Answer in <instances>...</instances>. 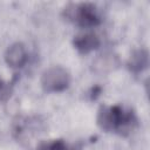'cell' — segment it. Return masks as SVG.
Instances as JSON below:
<instances>
[{
    "instance_id": "8992f818",
    "label": "cell",
    "mask_w": 150,
    "mask_h": 150,
    "mask_svg": "<svg viewBox=\"0 0 150 150\" xmlns=\"http://www.w3.org/2000/svg\"><path fill=\"white\" fill-rule=\"evenodd\" d=\"M127 66H128V69L135 74H138V73H142L143 70H145L149 66L148 50L144 48L134 50L127 62Z\"/></svg>"
},
{
    "instance_id": "3957f363",
    "label": "cell",
    "mask_w": 150,
    "mask_h": 150,
    "mask_svg": "<svg viewBox=\"0 0 150 150\" xmlns=\"http://www.w3.org/2000/svg\"><path fill=\"white\" fill-rule=\"evenodd\" d=\"M70 83V75L61 66H53L47 68L41 76V86L46 93H59L68 88Z\"/></svg>"
},
{
    "instance_id": "52a82bcc",
    "label": "cell",
    "mask_w": 150,
    "mask_h": 150,
    "mask_svg": "<svg viewBox=\"0 0 150 150\" xmlns=\"http://www.w3.org/2000/svg\"><path fill=\"white\" fill-rule=\"evenodd\" d=\"M38 150H81L79 145H68L63 139H52L39 145Z\"/></svg>"
},
{
    "instance_id": "6da1fadb",
    "label": "cell",
    "mask_w": 150,
    "mask_h": 150,
    "mask_svg": "<svg viewBox=\"0 0 150 150\" xmlns=\"http://www.w3.org/2000/svg\"><path fill=\"white\" fill-rule=\"evenodd\" d=\"M96 123L105 132L127 135L137 125L136 114L122 105H102L97 111Z\"/></svg>"
},
{
    "instance_id": "5b68a950",
    "label": "cell",
    "mask_w": 150,
    "mask_h": 150,
    "mask_svg": "<svg viewBox=\"0 0 150 150\" xmlns=\"http://www.w3.org/2000/svg\"><path fill=\"white\" fill-rule=\"evenodd\" d=\"M101 45L100 38L93 32H83L74 36L73 46L81 54H88L97 49Z\"/></svg>"
},
{
    "instance_id": "277c9868",
    "label": "cell",
    "mask_w": 150,
    "mask_h": 150,
    "mask_svg": "<svg viewBox=\"0 0 150 150\" xmlns=\"http://www.w3.org/2000/svg\"><path fill=\"white\" fill-rule=\"evenodd\" d=\"M28 60V53L23 43L15 42L11 45L6 53H5V61L6 63L14 69H19L26 64Z\"/></svg>"
},
{
    "instance_id": "7a4b0ae2",
    "label": "cell",
    "mask_w": 150,
    "mask_h": 150,
    "mask_svg": "<svg viewBox=\"0 0 150 150\" xmlns=\"http://www.w3.org/2000/svg\"><path fill=\"white\" fill-rule=\"evenodd\" d=\"M62 16L81 28H93L101 23L98 8L90 2H70L62 9Z\"/></svg>"
},
{
    "instance_id": "ba28073f",
    "label": "cell",
    "mask_w": 150,
    "mask_h": 150,
    "mask_svg": "<svg viewBox=\"0 0 150 150\" xmlns=\"http://www.w3.org/2000/svg\"><path fill=\"white\" fill-rule=\"evenodd\" d=\"M1 88H2V82H1V80H0V93H1Z\"/></svg>"
}]
</instances>
